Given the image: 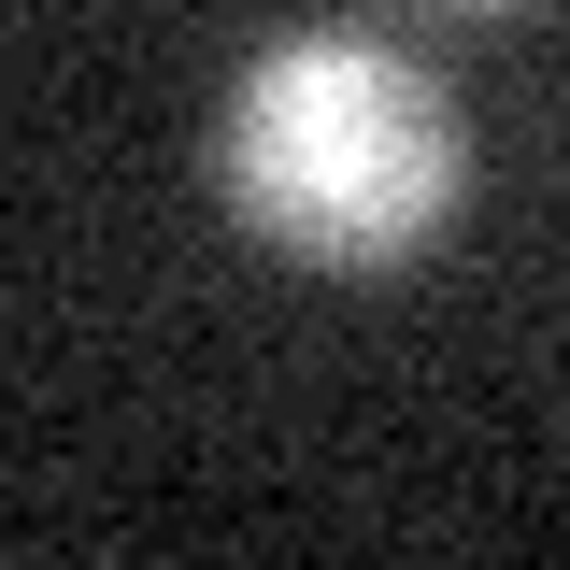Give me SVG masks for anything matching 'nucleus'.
I'll use <instances>...</instances> for the list:
<instances>
[{"instance_id":"obj_2","label":"nucleus","mask_w":570,"mask_h":570,"mask_svg":"<svg viewBox=\"0 0 570 570\" xmlns=\"http://www.w3.org/2000/svg\"><path fill=\"white\" fill-rule=\"evenodd\" d=\"M414 14H528V0H414Z\"/></svg>"},{"instance_id":"obj_1","label":"nucleus","mask_w":570,"mask_h":570,"mask_svg":"<svg viewBox=\"0 0 570 570\" xmlns=\"http://www.w3.org/2000/svg\"><path fill=\"white\" fill-rule=\"evenodd\" d=\"M228 200L257 243L314 257V272H400L442 243V214L471 186V142L442 71L371 43V29H285L228 86Z\"/></svg>"}]
</instances>
